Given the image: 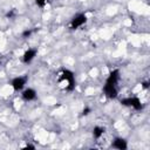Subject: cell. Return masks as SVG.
Returning <instances> with one entry per match:
<instances>
[{"mask_svg": "<svg viewBox=\"0 0 150 150\" xmlns=\"http://www.w3.org/2000/svg\"><path fill=\"white\" fill-rule=\"evenodd\" d=\"M142 87H143V88H145V89H146V88H148V87H149V83H148V82H143V83H142Z\"/></svg>", "mask_w": 150, "mask_h": 150, "instance_id": "16", "label": "cell"}, {"mask_svg": "<svg viewBox=\"0 0 150 150\" xmlns=\"http://www.w3.org/2000/svg\"><path fill=\"white\" fill-rule=\"evenodd\" d=\"M104 131H105V129H104L103 127H98V125L95 127V128L93 129V136H94V138L98 139L101 136H103Z\"/></svg>", "mask_w": 150, "mask_h": 150, "instance_id": "10", "label": "cell"}, {"mask_svg": "<svg viewBox=\"0 0 150 150\" xmlns=\"http://www.w3.org/2000/svg\"><path fill=\"white\" fill-rule=\"evenodd\" d=\"M59 82H66V90L67 91H71L75 89V76L74 73L70 71L69 69H62L61 74H60V79Z\"/></svg>", "mask_w": 150, "mask_h": 150, "instance_id": "1", "label": "cell"}, {"mask_svg": "<svg viewBox=\"0 0 150 150\" xmlns=\"http://www.w3.org/2000/svg\"><path fill=\"white\" fill-rule=\"evenodd\" d=\"M86 22H87V15L83 14V13H81V14L75 15V16L71 19L69 27H70V29H77V28H80L81 26H83Z\"/></svg>", "mask_w": 150, "mask_h": 150, "instance_id": "3", "label": "cell"}, {"mask_svg": "<svg viewBox=\"0 0 150 150\" xmlns=\"http://www.w3.org/2000/svg\"><path fill=\"white\" fill-rule=\"evenodd\" d=\"M48 0H35V4L39 6V7H45L47 5Z\"/></svg>", "mask_w": 150, "mask_h": 150, "instance_id": "12", "label": "cell"}, {"mask_svg": "<svg viewBox=\"0 0 150 150\" xmlns=\"http://www.w3.org/2000/svg\"><path fill=\"white\" fill-rule=\"evenodd\" d=\"M121 103L125 107H131L134 108L135 110H142L143 108V104L141 102V100L136 96H132V97H125L123 100H121Z\"/></svg>", "mask_w": 150, "mask_h": 150, "instance_id": "2", "label": "cell"}, {"mask_svg": "<svg viewBox=\"0 0 150 150\" xmlns=\"http://www.w3.org/2000/svg\"><path fill=\"white\" fill-rule=\"evenodd\" d=\"M22 149H23V150H26V149H35V146L32 145V144H27V145H25Z\"/></svg>", "mask_w": 150, "mask_h": 150, "instance_id": "15", "label": "cell"}, {"mask_svg": "<svg viewBox=\"0 0 150 150\" xmlns=\"http://www.w3.org/2000/svg\"><path fill=\"white\" fill-rule=\"evenodd\" d=\"M14 15H15V12H14L13 9H12V11H9V12L6 14V16H7V18H9V19H11V18H13Z\"/></svg>", "mask_w": 150, "mask_h": 150, "instance_id": "13", "label": "cell"}, {"mask_svg": "<svg viewBox=\"0 0 150 150\" xmlns=\"http://www.w3.org/2000/svg\"><path fill=\"white\" fill-rule=\"evenodd\" d=\"M118 80H120V70H118V69H115V70L110 71V74H109L108 77H107L105 83H109V84H117Z\"/></svg>", "mask_w": 150, "mask_h": 150, "instance_id": "9", "label": "cell"}, {"mask_svg": "<svg viewBox=\"0 0 150 150\" xmlns=\"http://www.w3.org/2000/svg\"><path fill=\"white\" fill-rule=\"evenodd\" d=\"M21 96H22V98H23L25 101L29 102V101H33V100L36 98V91H35L33 88H27V89H25V90L22 91Z\"/></svg>", "mask_w": 150, "mask_h": 150, "instance_id": "8", "label": "cell"}, {"mask_svg": "<svg viewBox=\"0 0 150 150\" xmlns=\"http://www.w3.org/2000/svg\"><path fill=\"white\" fill-rule=\"evenodd\" d=\"M103 93L108 98H116L117 97V88L116 84H109L105 83L103 86Z\"/></svg>", "mask_w": 150, "mask_h": 150, "instance_id": "5", "label": "cell"}, {"mask_svg": "<svg viewBox=\"0 0 150 150\" xmlns=\"http://www.w3.org/2000/svg\"><path fill=\"white\" fill-rule=\"evenodd\" d=\"M90 111H91V110H90V108H84V109H83V111H82V115H88Z\"/></svg>", "mask_w": 150, "mask_h": 150, "instance_id": "14", "label": "cell"}, {"mask_svg": "<svg viewBox=\"0 0 150 150\" xmlns=\"http://www.w3.org/2000/svg\"><path fill=\"white\" fill-rule=\"evenodd\" d=\"M36 54H38V50H36L35 48H29V49H27V50L23 53V55H22V61H23L25 63H30V62L35 59Z\"/></svg>", "mask_w": 150, "mask_h": 150, "instance_id": "6", "label": "cell"}, {"mask_svg": "<svg viewBox=\"0 0 150 150\" xmlns=\"http://www.w3.org/2000/svg\"><path fill=\"white\" fill-rule=\"evenodd\" d=\"M26 83H27V76H18V77H14L12 80L11 86L15 91H20L23 89Z\"/></svg>", "mask_w": 150, "mask_h": 150, "instance_id": "4", "label": "cell"}, {"mask_svg": "<svg viewBox=\"0 0 150 150\" xmlns=\"http://www.w3.org/2000/svg\"><path fill=\"white\" fill-rule=\"evenodd\" d=\"M111 146L114 149H117V150H125L128 148V143L124 138H121V137H117L114 139V142L111 143Z\"/></svg>", "mask_w": 150, "mask_h": 150, "instance_id": "7", "label": "cell"}, {"mask_svg": "<svg viewBox=\"0 0 150 150\" xmlns=\"http://www.w3.org/2000/svg\"><path fill=\"white\" fill-rule=\"evenodd\" d=\"M32 33H33L32 29H25V30L22 32V38H23V39H27V38H29V36L32 35Z\"/></svg>", "mask_w": 150, "mask_h": 150, "instance_id": "11", "label": "cell"}]
</instances>
